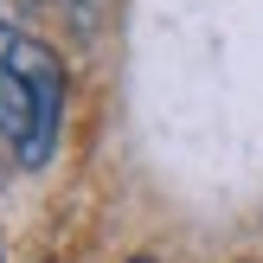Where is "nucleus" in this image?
Masks as SVG:
<instances>
[{"label": "nucleus", "mask_w": 263, "mask_h": 263, "mask_svg": "<svg viewBox=\"0 0 263 263\" xmlns=\"http://www.w3.org/2000/svg\"><path fill=\"white\" fill-rule=\"evenodd\" d=\"M39 7H45V0H0V26H26Z\"/></svg>", "instance_id": "nucleus-3"}, {"label": "nucleus", "mask_w": 263, "mask_h": 263, "mask_svg": "<svg viewBox=\"0 0 263 263\" xmlns=\"http://www.w3.org/2000/svg\"><path fill=\"white\" fill-rule=\"evenodd\" d=\"M128 263H154V257H128Z\"/></svg>", "instance_id": "nucleus-4"}, {"label": "nucleus", "mask_w": 263, "mask_h": 263, "mask_svg": "<svg viewBox=\"0 0 263 263\" xmlns=\"http://www.w3.org/2000/svg\"><path fill=\"white\" fill-rule=\"evenodd\" d=\"M64 103H71L64 58L26 26H0V167L7 174L51 167L64 135Z\"/></svg>", "instance_id": "nucleus-1"}, {"label": "nucleus", "mask_w": 263, "mask_h": 263, "mask_svg": "<svg viewBox=\"0 0 263 263\" xmlns=\"http://www.w3.org/2000/svg\"><path fill=\"white\" fill-rule=\"evenodd\" d=\"M58 7H64V20H71V32L90 39V32L103 26V7H109V0H58Z\"/></svg>", "instance_id": "nucleus-2"}]
</instances>
